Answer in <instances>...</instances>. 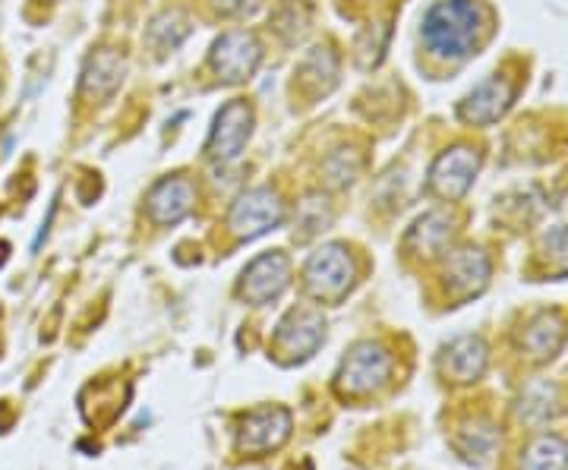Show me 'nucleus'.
Masks as SVG:
<instances>
[{
    "mask_svg": "<svg viewBox=\"0 0 568 470\" xmlns=\"http://www.w3.org/2000/svg\"><path fill=\"white\" fill-rule=\"evenodd\" d=\"M484 32V10L477 0H439L424 17V41L436 58L465 61Z\"/></svg>",
    "mask_w": 568,
    "mask_h": 470,
    "instance_id": "obj_1",
    "label": "nucleus"
},
{
    "mask_svg": "<svg viewBox=\"0 0 568 470\" xmlns=\"http://www.w3.org/2000/svg\"><path fill=\"white\" fill-rule=\"evenodd\" d=\"M388 376H392L388 350L376 341H361L342 360L338 376H335V389L342 398H366V395L383 389Z\"/></svg>",
    "mask_w": 568,
    "mask_h": 470,
    "instance_id": "obj_2",
    "label": "nucleus"
},
{
    "mask_svg": "<svg viewBox=\"0 0 568 470\" xmlns=\"http://www.w3.org/2000/svg\"><path fill=\"white\" fill-rule=\"evenodd\" d=\"M304 285L313 300L320 304H342L354 287V259L342 244H328L316 249L304 268Z\"/></svg>",
    "mask_w": 568,
    "mask_h": 470,
    "instance_id": "obj_3",
    "label": "nucleus"
},
{
    "mask_svg": "<svg viewBox=\"0 0 568 470\" xmlns=\"http://www.w3.org/2000/svg\"><path fill=\"white\" fill-rule=\"evenodd\" d=\"M282 222V196H278L275 190H268V186H256V190L244 193V196L234 203L231 215H227L231 234L241 237V241H256V237H263L268 231H275Z\"/></svg>",
    "mask_w": 568,
    "mask_h": 470,
    "instance_id": "obj_4",
    "label": "nucleus"
},
{
    "mask_svg": "<svg viewBox=\"0 0 568 470\" xmlns=\"http://www.w3.org/2000/svg\"><path fill=\"white\" fill-rule=\"evenodd\" d=\"M325 341V323L316 309H294L282 319L272 345L282 364H304Z\"/></svg>",
    "mask_w": 568,
    "mask_h": 470,
    "instance_id": "obj_5",
    "label": "nucleus"
},
{
    "mask_svg": "<svg viewBox=\"0 0 568 470\" xmlns=\"http://www.w3.org/2000/svg\"><path fill=\"white\" fill-rule=\"evenodd\" d=\"M287 285H291V263H287L284 253L275 249V253L256 256L244 268L237 294L244 297L246 304H253V307H265V304L278 300L284 290H287Z\"/></svg>",
    "mask_w": 568,
    "mask_h": 470,
    "instance_id": "obj_6",
    "label": "nucleus"
},
{
    "mask_svg": "<svg viewBox=\"0 0 568 470\" xmlns=\"http://www.w3.org/2000/svg\"><path fill=\"white\" fill-rule=\"evenodd\" d=\"M212 70L219 73V80L224 82H244L256 73V67L263 61V48L253 32L234 29L224 32L222 39L212 44Z\"/></svg>",
    "mask_w": 568,
    "mask_h": 470,
    "instance_id": "obj_7",
    "label": "nucleus"
},
{
    "mask_svg": "<svg viewBox=\"0 0 568 470\" xmlns=\"http://www.w3.org/2000/svg\"><path fill=\"white\" fill-rule=\"evenodd\" d=\"M250 130H253V108L241 99L227 102L215 117V126L209 133V145L205 152L215 159V162H234L241 152H244L246 140H250Z\"/></svg>",
    "mask_w": 568,
    "mask_h": 470,
    "instance_id": "obj_8",
    "label": "nucleus"
},
{
    "mask_svg": "<svg viewBox=\"0 0 568 470\" xmlns=\"http://www.w3.org/2000/svg\"><path fill=\"white\" fill-rule=\"evenodd\" d=\"M291 436V413L284 408H260L246 413L237 436V449L244 454H268V451L282 449Z\"/></svg>",
    "mask_w": 568,
    "mask_h": 470,
    "instance_id": "obj_9",
    "label": "nucleus"
},
{
    "mask_svg": "<svg viewBox=\"0 0 568 470\" xmlns=\"http://www.w3.org/2000/svg\"><path fill=\"white\" fill-rule=\"evenodd\" d=\"M477 167H480V155L474 149H467V145L448 149L429 167V190L443 200H458V196H465L467 186L474 184Z\"/></svg>",
    "mask_w": 568,
    "mask_h": 470,
    "instance_id": "obj_10",
    "label": "nucleus"
},
{
    "mask_svg": "<svg viewBox=\"0 0 568 470\" xmlns=\"http://www.w3.org/2000/svg\"><path fill=\"white\" fill-rule=\"evenodd\" d=\"M196 190L186 177H164L149 193V218L155 225H178L190 215Z\"/></svg>",
    "mask_w": 568,
    "mask_h": 470,
    "instance_id": "obj_11",
    "label": "nucleus"
},
{
    "mask_svg": "<svg viewBox=\"0 0 568 470\" xmlns=\"http://www.w3.org/2000/svg\"><path fill=\"white\" fill-rule=\"evenodd\" d=\"M511 104V85L506 80H489L484 82L477 92L467 95V102L462 104V117L474 126H487V123H496Z\"/></svg>",
    "mask_w": 568,
    "mask_h": 470,
    "instance_id": "obj_12",
    "label": "nucleus"
},
{
    "mask_svg": "<svg viewBox=\"0 0 568 470\" xmlns=\"http://www.w3.org/2000/svg\"><path fill=\"white\" fill-rule=\"evenodd\" d=\"M123 80V61L114 54V51H102L89 61V70H85V92L89 95H111Z\"/></svg>",
    "mask_w": 568,
    "mask_h": 470,
    "instance_id": "obj_13",
    "label": "nucleus"
},
{
    "mask_svg": "<svg viewBox=\"0 0 568 470\" xmlns=\"http://www.w3.org/2000/svg\"><path fill=\"white\" fill-rule=\"evenodd\" d=\"M487 259H484V253H477V249H462L446 268V278H452V287H462L465 294L480 290V287L487 285Z\"/></svg>",
    "mask_w": 568,
    "mask_h": 470,
    "instance_id": "obj_14",
    "label": "nucleus"
},
{
    "mask_svg": "<svg viewBox=\"0 0 568 470\" xmlns=\"http://www.w3.org/2000/svg\"><path fill=\"white\" fill-rule=\"evenodd\" d=\"M484 364H487V350L477 338H462L448 348L446 369H452L458 376V382H467L474 376L484 372Z\"/></svg>",
    "mask_w": 568,
    "mask_h": 470,
    "instance_id": "obj_15",
    "label": "nucleus"
},
{
    "mask_svg": "<svg viewBox=\"0 0 568 470\" xmlns=\"http://www.w3.org/2000/svg\"><path fill=\"white\" fill-rule=\"evenodd\" d=\"M525 470H568V446L559 436H540L528 449Z\"/></svg>",
    "mask_w": 568,
    "mask_h": 470,
    "instance_id": "obj_16",
    "label": "nucleus"
},
{
    "mask_svg": "<svg viewBox=\"0 0 568 470\" xmlns=\"http://www.w3.org/2000/svg\"><path fill=\"white\" fill-rule=\"evenodd\" d=\"M562 323H559V316H540L528 331V350L530 357H537V360H547L552 357L559 345H562Z\"/></svg>",
    "mask_w": 568,
    "mask_h": 470,
    "instance_id": "obj_17",
    "label": "nucleus"
},
{
    "mask_svg": "<svg viewBox=\"0 0 568 470\" xmlns=\"http://www.w3.org/2000/svg\"><path fill=\"white\" fill-rule=\"evenodd\" d=\"M260 0H219V10L224 13H250Z\"/></svg>",
    "mask_w": 568,
    "mask_h": 470,
    "instance_id": "obj_18",
    "label": "nucleus"
}]
</instances>
